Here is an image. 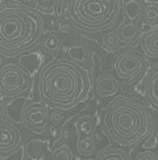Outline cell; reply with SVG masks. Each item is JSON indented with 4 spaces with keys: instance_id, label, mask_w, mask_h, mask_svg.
<instances>
[{
    "instance_id": "10",
    "label": "cell",
    "mask_w": 158,
    "mask_h": 160,
    "mask_svg": "<svg viewBox=\"0 0 158 160\" xmlns=\"http://www.w3.org/2000/svg\"><path fill=\"white\" fill-rule=\"evenodd\" d=\"M94 96L99 100H105L109 97H115L121 91V83L115 74L111 72H103L99 74L94 79V85H92Z\"/></svg>"
},
{
    "instance_id": "5",
    "label": "cell",
    "mask_w": 158,
    "mask_h": 160,
    "mask_svg": "<svg viewBox=\"0 0 158 160\" xmlns=\"http://www.w3.org/2000/svg\"><path fill=\"white\" fill-rule=\"evenodd\" d=\"M33 87V76L18 63H5L0 68V93L3 100L26 97Z\"/></svg>"
},
{
    "instance_id": "23",
    "label": "cell",
    "mask_w": 158,
    "mask_h": 160,
    "mask_svg": "<svg viewBox=\"0 0 158 160\" xmlns=\"http://www.w3.org/2000/svg\"><path fill=\"white\" fill-rule=\"evenodd\" d=\"M75 155L69 144H58L51 151V160H74Z\"/></svg>"
},
{
    "instance_id": "27",
    "label": "cell",
    "mask_w": 158,
    "mask_h": 160,
    "mask_svg": "<svg viewBox=\"0 0 158 160\" xmlns=\"http://www.w3.org/2000/svg\"><path fill=\"white\" fill-rule=\"evenodd\" d=\"M74 160H94V158H81V156H75Z\"/></svg>"
},
{
    "instance_id": "15",
    "label": "cell",
    "mask_w": 158,
    "mask_h": 160,
    "mask_svg": "<svg viewBox=\"0 0 158 160\" xmlns=\"http://www.w3.org/2000/svg\"><path fill=\"white\" fill-rule=\"evenodd\" d=\"M142 15L141 0H123V17L125 21L140 25Z\"/></svg>"
},
{
    "instance_id": "7",
    "label": "cell",
    "mask_w": 158,
    "mask_h": 160,
    "mask_svg": "<svg viewBox=\"0 0 158 160\" xmlns=\"http://www.w3.org/2000/svg\"><path fill=\"white\" fill-rule=\"evenodd\" d=\"M20 123L25 131L34 135H44L49 131L50 110L45 102L32 101L25 104L20 110Z\"/></svg>"
},
{
    "instance_id": "28",
    "label": "cell",
    "mask_w": 158,
    "mask_h": 160,
    "mask_svg": "<svg viewBox=\"0 0 158 160\" xmlns=\"http://www.w3.org/2000/svg\"><path fill=\"white\" fill-rule=\"evenodd\" d=\"M8 2V0H2V4H4V3H7Z\"/></svg>"
},
{
    "instance_id": "2",
    "label": "cell",
    "mask_w": 158,
    "mask_h": 160,
    "mask_svg": "<svg viewBox=\"0 0 158 160\" xmlns=\"http://www.w3.org/2000/svg\"><path fill=\"white\" fill-rule=\"evenodd\" d=\"M102 130L117 147L133 148L154 134L155 118L140 98L121 93L104 106Z\"/></svg>"
},
{
    "instance_id": "17",
    "label": "cell",
    "mask_w": 158,
    "mask_h": 160,
    "mask_svg": "<svg viewBox=\"0 0 158 160\" xmlns=\"http://www.w3.org/2000/svg\"><path fill=\"white\" fill-rule=\"evenodd\" d=\"M67 58L70 61L86 67L90 59V50L84 43H74L71 42L67 46Z\"/></svg>"
},
{
    "instance_id": "19",
    "label": "cell",
    "mask_w": 158,
    "mask_h": 160,
    "mask_svg": "<svg viewBox=\"0 0 158 160\" xmlns=\"http://www.w3.org/2000/svg\"><path fill=\"white\" fill-rule=\"evenodd\" d=\"M94 160H132L129 154L124 148L117 146H109L104 147L96 152Z\"/></svg>"
},
{
    "instance_id": "1",
    "label": "cell",
    "mask_w": 158,
    "mask_h": 160,
    "mask_svg": "<svg viewBox=\"0 0 158 160\" xmlns=\"http://www.w3.org/2000/svg\"><path fill=\"white\" fill-rule=\"evenodd\" d=\"M92 85L91 72L69 58L53 59L38 72L40 100L51 109L76 108L90 98Z\"/></svg>"
},
{
    "instance_id": "18",
    "label": "cell",
    "mask_w": 158,
    "mask_h": 160,
    "mask_svg": "<svg viewBox=\"0 0 158 160\" xmlns=\"http://www.w3.org/2000/svg\"><path fill=\"white\" fill-rule=\"evenodd\" d=\"M153 29L158 28V2H145L142 4L141 24Z\"/></svg>"
},
{
    "instance_id": "9",
    "label": "cell",
    "mask_w": 158,
    "mask_h": 160,
    "mask_svg": "<svg viewBox=\"0 0 158 160\" xmlns=\"http://www.w3.org/2000/svg\"><path fill=\"white\" fill-rule=\"evenodd\" d=\"M23 132L12 121L2 119L0 123V156H12L21 150Z\"/></svg>"
},
{
    "instance_id": "21",
    "label": "cell",
    "mask_w": 158,
    "mask_h": 160,
    "mask_svg": "<svg viewBox=\"0 0 158 160\" xmlns=\"http://www.w3.org/2000/svg\"><path fill=\"white\" fill-rule=\"evenodd\" d=\"M102 48L104 50H107L108 52H117L123 50V46H121L120 39L117 37L116 30L105 32L102 36Z\"/></svg>"
},
{
    "instance_id": "11",
    "label": "cell",
    "mask_w": 158,
    "mask_h": 160,
    "mask_svg": "<svg viewBox=\"0 0 158 160\" xmlns=\"http://www.w3.org/2000/svg\"><path fill=\"white\" fill-rule=\"evenodd\" d=\"M117 37L120 39L123 49H134L136 46L141 45V26L124 21L116 26Z\"/></svg>"
},
{
    "instance_id": "13",
    "label": "cell",
    "mask_w": 158,
    "mask_h": 160,
    "mask_svg": "<svg viewBox=\"0 0 158 160\" xmlns=\"http://www.w3.org/2000/svg\"><path fill=\"white\" fill-rule=\"evenodd\" d=\"M42 63H44V51L41 49L40 50L33 49L18 57V64L23 66L32 76L38 75V72L41 71L44 66Z\"/></svg>"
},
{
    "instance_id": "22",
    "label": "cell",
    "mask_w": 158,
    "mask_h": 160,
    "mask_svg": "<svg viewBox=\"0 0 158 160\" xmlns=\"http://www.w3.org/2000/svg\"><path fill=\"white\" fill-rule=\"evenodd\" d=\"M62 0H34L36 9L45 16L55 15L57 8L61 5Z\"/></svg>"
},
{
    "instance_id": "4",
    "label": "cell",
    "mask_w": 158,
    "mask_h": 160,
    "mask_svg": "<svg viewBox=\"0 0 158 160\" xmlns=\"http://www.w3.org/2000/svg\"><path fill=\"white\" fill-rule=\"evenodd\" d=\"M59 13L83 34H100L116 29L123 17V0H62Z\"/></svg>"
},
{
    "instance_id": "26",
    "label": "cell",
    "mask_w": 158,
    "mask_h": 160,
    "mask_svg": "<svg viewBox=\"0 0 158 160\" xmlns=\"http://www.w3.org/2000/svg\"><path fill=\"white\" fill-rule=\"evenodd\" d=\"M20 3H23V4H29V3H33V5H34L36 7V3H34V0H21V2H20Z\"/></svg>"
},
{
    "instance_id": "8",
    "label": "cell",
    "mask_w": 158,
    "mask_h": 160,
    "mask_svg": "<svg viewBox=\"0 0 158 160\" xmlns=\"http://www.w3.org/2000/svg\"><path fill=\"white\" fill-rule=\"evenodd\" d=\"M97 119L94 116L83 114L75 118L74 130L76 135L75 151L81 158H94L96 155L95 131Z\"/></svg>"
},
{
    "instance_id": "25",
    "label": "cell",
    "mask_w": 158,
    "mask_h": 160,
    "mask_svg": "<svg viewBox=\"0 0 158 160\" xmlns=\"http://www.w3.org/2000/svg\"><path fill=\"white\" fill-rule=\"evenodd\" d=\"M134 160H158V155L155 151L145 148V150H141L137 152L134 156Z\"/></svg>"
},
{
    "instance_id": "14",
    "label": "cell",
    "mask_w": 158,
    "mask_h": 160,
    "mask_svg": "<svg viewBox=\"0 0 158 160\" xmlns=\"http://www.w3.org/2000/svg\"><path fill=\"white\" fill-rule=\"evenodd\" d=\"M146 97L151 108L158 110V63L146 72Z\"/></svg>"
},
{
    "instance_id": "20",
    "label": "cell",
    "mask_w": 158,
    "mask_h": 160,
    "mask_svg": "<svg viewBox=\"0 0 158 160\" xmlns=\"http://www.w3.org/2000/svg\"><path fill=\"white\" fill-rule=\"evenodd\" d=\"M40 49H41L45 54L57 55L58 51L61 50V38H59L58 33L49 32V30L46 32L41 43H40Z\"/></svg>"
},
{
    "instance_id": "12",
    "label": "cell",
    "mask_w": 158,
    "mask_h": 160,
    "mask_svg": "<svg viewBox=\"0 0 158 160\" xmlns=\"http://www.w3.org/2000/svg\"><path fill=\"white\" fill-rule=\"evenodd\" d=\"M53 146L49 138L30 139L26 142L24 152L29 160H51Z\"/></svg>"
},
{
    "instance_id": "6",
    "label": "cell",
    "mask_w": 158,
    "mask_h": 160,
    "mask_svg": "<svg viewBox=\"0 0 158 160\" xmlns=\"http://www.w3.org/2000/svg\"><path fill=\"white\" fill-rule=\"evenodd\" d=\"M148 59L134 49H123L116 52L113 59L115 75L124 83H134L146 75Z\"/></svg>"
},
{
    "instance_id": "16",
    "label": "cell",
    "mask_w": 158,
    "mask_h": 160,
    "mask_svg": "<svg viewBox=\"0 0 158 160\" xmlns=\"http://www.w3.org/2000/svg\"><path fill=\"white\" fill-rule=\"evenodd\" d=\"M144 55L149 59H158V28L141 36Z\"/></svg>"
},
{
    "instance_id": "3",
    "label": "cell",
    "mask_w": 158,
    "mask_h": 160,
    "mask_svg": "<svg viewBox=\"0 0 158 160\" xmlns=\"http://www.w3.org/2000/svg\"><path fill=\"white\" fill-rule=\"evenodd\" d=\"M46 33L42 16L17 0L0 8V54L15 58L40 46Z\"/></svg>"
},
{
    "instance_id": "24",
    "label": "cell",
    "mask_w": 158,
    "mask_h": 160,
    "mask_svg": "<svg viewBox=\"0 0 158 160\" xmlns=\"http://www.w3.org/2000/svg\"><path fill=\"white\" fill-rule=\"evenodd\" d=\"M66 110L62 109H51L50 112V125L63 128V125L67 121V116L65 114Z\"/></svg>"
}]
</instances>
